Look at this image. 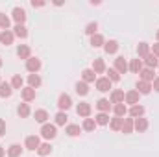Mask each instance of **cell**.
<instances>
[{
  "label": "cell",
  "mask_w": 159,
  "mask_h": 157,
  "mask_svg": "<svg viewBox=\"0 0 159 157\" xmlns=\"http://www.w3.org/2000/svg\"><path fill=\"white\" fill-rule=\"evenodd\" d=\"M57 105H59V109H69V107L72 105V102H70V96H69V94H61V96H59V102H57Z\"/></svg>",
  "instance_id": "cell-3"
},
{
  "label": "cell",
  "mask_w": 159,
  "mask_h": 157,
  "mask_svg": "<svg viewBox=\"0 0 159 157\" xmlns=\"http://www.w3.org/2000/svg\"><path fill=\"white\" fill-rule=\"evenodd\" d=\"M4 155V150H2V148H0V157Z\"/></svg>",
  "instance_id": "cell-48"
},
{
  "label": "cell",
  "mask_w": 159,
  "mask_h": 157,
  "mask_svg": "<svg viewBox=\"0 0 159 157\" xmlns=\"http://www.w3.org/2000/svg\"><path fill=\"white\" fill-rule=\"evenodd\" d=\"M141 78H143V81H150V79H154V72H152V69H144V70L141 72Z\"/></svg>",
  "instance_id": "cell-18"
},
{
  "label": "cell",
  "mask_w": 159,
  "mask_h": 157,
  "mask_svg": "<svg viewBox=\"0 0 159 157\" xmlns=\"http://www.w3.org/2000/svg\"><path fill=\"white\" fill-rule=\"evenodd\" d=\"M120 126H122V118H115V120L111 122V128H113V129H119Z\"/></svg>",
  "instance_id": "cell-41"
},
{
  "label": "cell",
  "mask_w": 159,
  "mask_h": 157,
  "mask_svg": "<svg viewBox=\"0 0 159 157\" xmlns=\"http://www.w3.org/2000/svg\"><path fill=\"white\" fill-rule=\"evenodd\" d=\"M26 148H30V150H37V148H39V137L30 135V137L26 139Z\"/></svg>",
  "instance_id": "cell-6"
},
{
  "label": "cell",
  "mask_w": 159,
  "mask_h": 157,
  "mask_svg": "<svg viewBox=\"0 0 159 157\" xmlns=\"http://www.w3.org/2000/svg\"><path fill=\"white\" fill-rule=\"evenodd\" d=\"M119 50V43L117 41H109V43H106V52L107 54H115Z\"/></svg>",
  "instance_id": "cell-10"
},
{
  "label": "cell",
  "mask_w": 159,
  "mask_h": 157,
  "mask_svg": "<svg viewBox=\"0 0 159 157\" xmlns=\"http://www.w3.org/2000/svg\"><path fill=\"white\" fill-rule=\"evenodd\" d=\"M83 79L85 81H94V72L93 70H83Z\"/></svg>",
  "instance_id": "cell-36"
},
{
  "label": "cell",
  "mask_w": 159,
  "mask_h": 157,
  "mask_svg": "<svg viewBox=\"0 0 159 157\" xmlns=\"http://www.w3.org/2000/svg\"><path fill=\"white\" fill-rule=\"evenodd\" d=\"M30 85H32V87H39L41 85V78L37 74H32V76H30Z\"/></svg>",
  "instance_id": "cell-30"
},
{
  "label": "cell",
  "mask_w": 159,
  "mask_h": 157,
  "mask_svg": "<svg viewBox=\"0 0 159 157\" xmlns=\"http://www.w3.org/2000/svg\"><path fill=\"white\" fill-rule=\"evenodd\" d=\"M154 56H159V43L154 44Z\"/></svg>",
  "instance_id": "cell-46"
},
{
  "label": "cell",
  "mask_w": 159,
  "mask_h": 157,
  "mask_svg": "<svg viewBox=\"0 0 159 157\" xmlns=\"http://www.w3.org/2000/svg\"><path fill=\"white\" fill-rule=\"evenodd\" d=\"M122 129H124L126 133H129V131H131V120H126V124H122Z\"/></svg>",
  "instance_id": "cell-44"
},
{
  "label": "cell",
  "mask_w": 159,
  "mask_h": 157,
  "mask_svg": "<svg viewBox=\"0 0 159 157\" xmlns=\"http://www.w3.org/2000/svg\"><path fill=\"white\" fill-rule=\"evenodd\" d=\"M17 54H19V57H28L30 56V48L28 46H19Z\"/></svg>",
  "instance_id": "cell-21"
},
{
  "label": "cell",
  "mask_w": 159,
  "mask_h": 157,
  "mask_svg": "<svg viewBox=\"0 0 159 157\" xmlns=\"http://www.w3.org/2000/svg\"><path fill=\"white\" fill-rule=\"evenodd\" d=\"M137 50H139V56H148V44L146 43H141Z\"/></svg>",
  "instance_id": "cell-32"
},
{
  "label": "cell",
  "mask_w": 159,
  "mask_h": 157,
  "mask_svg": "<svg viewBox=\"0 0 159 157\" xmlns=\"http://www.w3.org/2000/svg\"><path fill=\"white\" fill-rule=\"evenodd\" d=\"M146 63H148V67H157V57L156 56H152V54H148L146 56Z\"/></svg>",
  "instance_id": "cell-24"
},
{
  "label": "cell",
  "mask_w": 159,
  "mask_h": 157,
  "mask_svg": "<svg viewBox=\"0 0 159 157\" xmlns=\"http://www.w3.org/2000/svg\"><path fill=\"white\" fill-rule=\"evenodd\" d=\"M89 113H91V105L89 104H80L78 105V115H81V117H89Z\"/></svg>",
  "instance_id": "cell-8"
},
{
  "label": "cell",
  "mask_w": 159,
  "mask_h": 157,
  "mask_svg": "<svg viewBox=\"0 0 159 157\" xmlns=\"http://www.w3.org/2000/svg\"><path fill=\"white\" fill-rule=\"evenodd\" d=\"M107 78H111L113 81H119L120 76H119V72H117V70H109V76H107Z\"/></svg>",
  "instance_id": "cell-42"
},
{
  "label": "cell",
  "mask_w": 159,
  "mask_h": 157,
  "mask_svg": "<svg viewBox=\"0 0 159 157\" xmlns=\"http://www.w3.org/2000/svg\"><path fill=\"white\" fill-rule=\"evenodd\" d=\"M76 92L81 94V96H85V94L89 92V87H87L85 81H78V83H76Z\"/></svg>",
  "instance_id": "cell-9"
},
{
  "label": "cell",
  "mask_w": 159,
  "mask_h": 157,
  "mask_svg": "<svg viewBox=\"0 0 159 157\" xmlns=\"http://www.w3.org/2000/svg\"><path fill=\"white\" fill-rule=\"evenodd\" d=\"M67 113H63V111H59L57 115H56V124L57 126H65V122H67Z\"/></svg>",
  "instance_id": "cell-17"
},
{
  "label": "cell",
  "mask_w": 159,
  "mask_h": 157,
  "mask_svg": "<svg viewBox=\"0 0 159 157\" xmlns=\"http://www.w3.org/2000/svg\"><path fill=\"white\" fill-rule=\"evenodd\" d=\"M28 113H30L28 104H20V105H19V115H20V117H28Z\"/></svg>",
  "instance_id": "cell-22"
},
{
  "label": "cell",
  "mask_w": 159,
  "mask_h": 157,
  "mask_svg": "<svg viewBox=\"0 0 159 157\" xmlns=\"http://www.w3.org/2000/svg\"><path fill=\"white\" fill-rule=\"evenodd\" d=\"M96 28H98V24H96V22H91V24L87 26V30H85V32H87L89 35H93V34H96Z\"/></svg>",
  "instance_id": "cell-37"
},
{
  "label": "cell",
  "mask_w": 159,
  "mask_h": 157,
  "mask_svg": "<svg viewBox=\"0 0 159 157\" xmlns=\"http://www.w3.org/2000/svg\"><path fill=\"white\" fill-rule=\"evenodd\" d=\"M50 150H52V146H50V144H41V146H39V154H41V155L50 154Z\"/></svg>",
  "instance_id": "cell-34"
},
{
  "label": "cell",
  "mask_w": 159,
  "mask_h": 157,
  "mask_svg": "<svg viewBox=\"0 0 159 157\" xmlns=\"http://www.w3.org/2000/svg\"><path fill=\"white\" fill-rule=\"evenodd\" d=\"M0 65H2V61H0Z\"/></svg>",
  "instance_id": "cell-50"
},
{
  "label": "cell",
  "mask_w": 159,
  "mask_h": 157,
  "mask_svg": "<svg viewBox=\"0 0 159 157\" xmlns=\"http://www.w3.org/2000/svg\"><path fill=\"white\" fill-rule=\"evenodd\" d=\"M122 98H124V92H120V91H115V92H113V96H111V100H113L115 104H117V102H120Z\"/></svg>",
  "instance_id": "cell-39"
},
{
  "label": "cell",
  "mask_w": 159,
  "mask_h": 157,
  "mask_svg": "<svg viewBox=\"0 0 159 157\" xmlns=\"http://www.w3.org/2000/svg\"><path fill=\"white\" fill-rule=\"evenodd\" d=\"M20 146L19 144H13V146H9V150H7V155L9 157H17V155H20Z\"/></svg>",
  "instance_id": "cell-15"
},
{
  "label": "cell",
  "mask_w": 159,
  "mask_h": 157,
  "mask_svg": "<svg viewBox=\"0 0 159 157\" xmlns=\"http://www.w3.org/2000/svg\"><path fill=\"white\" fill-rule=\"evenodd\" d=\"M146 126H148V122H146L144 118H139V120L135 122V128H137L139 131H144V129H146Z\"/></svg>",
  "instance_id": "cell-23"
},
{
  "label": "cell",
  "mask_w": 159,
  "mask_h": 157,
  "mask_svg": "<svg viewBox=\"0 0 159 157\" xmlns=\"http://www.w3.org/2000/svg\"><path fill=\"white\" fill-rule=\"evenodd\" d=\"M144 113V109L141 107V105H135V107H131V115L133 117H139V115H143Z\"/></svg>",
  "instance_id": "cell-38"
},
{
  "label": "cell",
  "mask_w": 159,
  "mask_h": 157,
  "mask_svg": "<svg viewBox=\"0 0 159 157\" xmlns=\"http://www.w3.org/2000/svg\"><path fill=\"white\" fill-rule=\"evenodd\" d=\"M11 85H13V89H20L22 87V78L20 76H15V78L11 79Z\"/></svg>",
  "instance_id": "cell-31"
},
{
  "label": "cell",
  "mask_w": 159,
  "mask_h": 157,
  "mask_svg": "<svg viewBox=\"0 0 159 157\" xmlns=\"http://www.w3.org/2000/svg\"><path fill=\"white\" fill-rule=\"evenodd\" d=\"M96 107H98L100 111H109V107H111V104H109V100H106V98H102V100H98V104H96Z\"/></svg>",
  "instance_id": "cell-13"
},
{
  "label": "cell",
  "mask_w": 159,
  "mask_h": 157,
  "mask_svg": "<svg viewBox=\"0 0 159 157\" xmlns=\"http://www.w3.org/2000/svg\"><path fill=\"white\" fill-rule=\"evenodd\" d=\"M93 69H94V72H102V70H104V61H102V59H96V61L93 63Z\"/></svg>",
  "instance_id": "cell-26"
},
{
  "label": "cell",
  "mask_w": 159,
  "mask_h": 157,
  "mask_svg": "<svg viewBox=\"0 0 159 157\" xmlns=\"http://www.w3.org/2000/svg\"><path fill=\"white\" fill-rule=\"evenodd\" d=\"M115 113H117V115H124V113H126V107H124V105H122V104H119V105H117V107H115Z\"/></svg>",
  "instance_id": "cell-43"
},
{
  "label": "cell",
  "mask_w": 159,
  "mask_h": 157,
  "mask_svg": "<svg viewBox=\"0 0 159 157\" xmlns=\"http://www.w3.org/2000/svg\"><path fill=\"white\" fill-rule=\"evenodd\" d=\"M15 35H17V37H22V39H24V37L28 35V32H26V28H24L22 24H17V26H15Z\"/></svg>",
  "instance_id": "cell-16"
},
{
  "label": "cell",
  "mask_w": 159,
  "mask_h": 157,
  "mask_svg": "<svg viewBox=\"0 0 159 157\" xmlns=\"http://www.w3.org/2000/svg\"><path fill=\"white\" fill-rule=\"evenodd\" d=\"M41 133H43V137H44V139H54V137H56V126L44 124V126H43V129H41Z\"/></svg>",
  "instance_id": "cell-1"
},
{
  "label": "cell",
  "mask_w": 159,
  "mask_h": 157,
  "mask_svg": "<svg viewBox=\"0 0 159 157\" xmlns=\"http://www.w3.org/2000/svg\"><path fill=\"white\" fill-rule=\"evenodd\" d=\"M154 89H156V91H159V78L154 79Z\"/></svg>",
  "instance_id": "cell-47"
},
{
  "label": "cell",
  "mask_w": 159,
  "mask_h": 157,
  "mask_svg": "<svg viewBox=\"0 0 159 157\" xmlns=\"http://www.w3.org/2000/svg\"><path fill=\"white\" fill-rule=\"evenodd\" d=\"M0 96H11V85L9 83H0Z\"/></svg>",
  "instance_id": "cell-14"
},
{
  "label": "cell",
  "mask_w": 159,
  "mask_h": 157,
  "mask_svg": "<svg viewBox=\"0 0 159 157\" xmlns=\"http://www.w3.org/2000/svg\"><path fill=\"white\" fill-rule=\"evenodd\" d=\"M115 67H117L119 72H126V70H128V65H126V61H124L122 57H117V59H115Z\"/></svg>",
  "instance_id": "cell-11"
},
{
  "label": "cell",
  "mask_w": 159,
  "mask_h": 157,
  "mask_svg": "<svg viewBox=\"0 0 159 157\" xmlns=\"http://www.w3.org/2000/svg\"><path fill=\"white\" fill-rule=\"evenodd\" d=\"M83 129H87V131H93V129H94V120H91V118H85V122H83Z\"/></svg>",
  "instance_id": "cell-27"
},
{
  "label": "cell",
  "mask_w": 159,
  "mask_h": 157,
  "mask_svg": "<svg viewBox=\"0 0 159 157\" xmlns=\"http://www.w3.org/2000/svg\"><path fill=\"white\" fill-rule=\"evenodd\" d=\"M96 87H98V91L107 92L111 89V81H109V78H100V79H96Z\"/></svg>",
  "instance_id": "cell-2"
},
{
  "label": "cell",
  "mask_w": 159,
  "mask_h": 157,
  "mask_svg": "<svg viewBox=\"0 0 159 157\" xmlns=\"http://www.w3.org/2000/svg\"><path fill=\"white\" fill-rule=\"evenodd\" d=\"M107 122H109V118H107L106 113H100V115L96 117V124H102V126H104V124H107Z\"/></svg>",
  "instance_id": "cell-33"
},
{
  "label": "cell",
  "mask_w": 159,
  "mask_h": 157,
  "mask_svg": "<svg viewBox=\"0 0 159 157\" xmlns=\"http://www.w3.org/2000/svg\"><path fill=\"white\" fill-rule=\"evenodd\" d=\"M129 69H131L133 72H139V69H141V61H139V59H133V61H131V67H129Z\"/></svg>",
  "instance_id": "cell-40"
},
{
  "label": "cell",
  "mask_w": 159,
  "mask_h": 157,
  "mask_svg": "<svg viewBox=\"0 0 159 157\" xmlns=\"http://www.w3.org/2000/svg\"><path fill=\"white\" fill-rule=\"evenodd\" d=\"M67 133H69L70 137H76V135H80V126H69V128H67Z\"/></svg>",
  "instance_id": "cell-25"
},
{
  "label": "cell",
  "mask_w": 159,
  "mask_h": 157,
  "mask_svg": "<svg viewBox=\"0 0 159 157\" xmlns=\"http://www.w3.org/2000/svg\"><path fill=\"white\" fill-rule=\"evenodd\" d=\"M22 96H24V100H32V98L35 96V91H34L32 87H28V89L22 91Z\"/></svg>",
  "instance_id": "cell-20"
},
{
  "label": "cell",
  "mask_w": 159,
  "mask_h": 157,
  "mask_svg": "<svg viewBox=\"0 0 159 157\" xmlns=\"http://www.w3.org/2000/svg\"><path fill=\"white\" fill-rule=\"evenodd\" d=\"M13 35H15V34H11L9 30H4V32L0 34V43H2V44H6V46H7V44H11V43H13Z\"/></svg>",
  "instance_id": "cell-4"
},
{
  "label": "cell",
  "mask_w": 159,
  "mask_h": 157,
  "mask_svg": "<svg viewBox=\"0 0 159 157\" xmlns=\"http://www.w3.org/2000/svg\"><path fill=\"white\" fill-rule=\"evenodd\" d=\"M26 67H28V70H30V72H37V70L41 69V61H39V59H34V57H32V59H28Z\"/></svg>",
  "instance_id": "cell-7"
},
{
  "label": "cell",
  "mask_w": 159,
  "mask_h": 157,
  "mask_svg": "<svg viewBox=\"0 0 159 157\" xmlns=\"http://www.w3.org/2000/svg\"><path fill=\"white\" fill-rule=\"evenodd\" d=\"M13 19H15L19 24H22V22L26 20V13H24V9H20V7H15V9H13Z\"/></svg>",
  "instance_id": "cell-5"
},
{
  "label": "cell",
  "mask_w": 159,
  "mask_h": 157,
  "mask_svg": "<svg viewBox=\"0 0 159 157\" xmlns=\"http://www.w3.org/2000/svg\"><path fill=\"white\" fill-rule=\"evenodd\" d=\"M137 96H139V92H137V91H133V92H128V96H126V98H128V102H129V104H135V102H137Z\"/></svg>",
  "instance_id": "cell-35"
},
{
  "label": "cell",
  "mask_w": 159,
  "mask_h": 157,
  "mask_svg": "<svg viewBox=\"0 0 159 157\" xmlns=\"http://www.w3.org/2000/svg\"><path fill=\"white\" fill-rule=\"evenodd\" d=\"M4 129H6V124L0 120V135H4Z\"/></svg>",
  "instance_id": "cell-45"
},
{
  "label": "cell",
  "mask_w": 159,
  "mask_h": 157,
  "mask_svg": "<svg viewBox=\"0 0 159 157\" xmlns=\"http://www.w3.org/2000/svg\"><path fill=\"white\" fill-rule=\"evenodd\" d=\"M46 118H48V113L46 111H43V109L35 111V120L37 122H46Z\"/></svg>",
  "instance_id": "cell-19"
},
{
  "label": "cell",
  "mask_w": 159,
  "mask_h": 157,
  "mask_svg": "<svg viewBox=\"0 0 159 157\" xmlns=\"http://www.w3.org/2000/svg\"><path fill=\"white\" fill-rule=\"evenodd\" d=\"M157 39H159V32H157Z\"/></svg>",
  "instance_id": "cell-49"
},
{
  "label": "cell",
  "mask_w": 159,
  "mask_h": 157,
  "mask_svg": "<svg viewBox=\"0 0 159 157\" xmlns=\"http://www.w3.org/2000/svg\"><path fill=\"white\" fill-rule=\"evenodd\" d=\"M137 89H139V92H143V94H146V92H150V83L148 81H139L137 83Z\"/></svg>",
  "instance_id": "cell-12"
},
{
  "label": "cell",
  "mask_w": 159,
  "mask_h": 157,
  "mask_svg": "<svg viewBox=\"0 0 159 157\" xmlns=\"http://www.w3.org/2000/svg\"><path fill=\"white\" fill-rule=\"evenodd\" d=\"M7 26H9V19L4 15V13H0V28H4V30H7Z\"/></svg>",
  "instance_id": "cell-28"
},
{
  "label": "cell",
  "mask_w": 159,
  "mask_h": 157,
  "mask_svg": "<svg viewBox=\"0 0 159 157\" xmlns=\"http://www.w3.org/2000/svg\"><path fill=\"white\" fill-rule=\"evenodd\" d=\"M91 43H93V46H102V43H104V37L102 35H93V39H91Z\"/></svg>",
  "instance_id": "cell-29"
}]
</instances>
